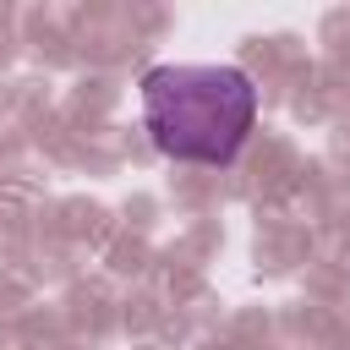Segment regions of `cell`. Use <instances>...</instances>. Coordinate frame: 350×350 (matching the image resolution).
I'll return each mask as SVG.
<instances>
[{"mask_svg":"<svg viewBox=\"0 0 350 350\" xmlns=\"http://www.w3.org/2000/svg\"><path fill=\"white\" fill-rule=\"evenodd\" d=\"M142 126L175 164L224 170L257 126V88L241 66H153L142 77Z\"/></svg>","mask_w":350,"mask_h":350,"instance_id":"cell-1","label":"cell"}]
</instances>
